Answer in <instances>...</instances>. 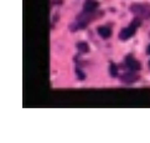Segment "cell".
<instances>
[{
    "label": "cell",
    "instance_id": "obj_1",
    "mask_svg": "<svg viewBox=\"0 0 150 143\" xmlns=\"http://www.w3.org/2000/svg\"><path fill=\"white\" fill-rule=\"evenodd\" d=\"M139 26H140V19H134V20L132 21V24L128 26V28H124V29L120 31L119 39L123 40V41L130 39L132 36L135 34V30H137V28H139Z\"/></svg>",
    "mask_w": 150,
    "mask_h": 143
},
{
    "label": "cell",
    "instance_id": "obj_2",
    "mask_svg": "<svg viewBox=\"0 0 150 143\" xmlns=\"http://www.w3.org/2000/svg\"><path fill=\"white\" fill-rule=\"evenodd\" d=\"M130 10L137 14L138 16H143V18H150V6L148 5H143V4H134L130 6Z\"/></svg>",
    "mask_w": 150,
    "mask_h": 143
},
{
    "label": "cell",
    "instance_id": "obj_3",
    "mask_svg": "<svg viewBox=\"0 0 150 143\" xmlns=\"http://www.w3.org/2000/svg\"><path fill=\"white\" fill-rule=\"evenodd\" d=\"M124 61H125V66L129 68L130 71H138V70L142 68L140 62H139L138 60H135V57H134L133 55H128Z\"/></svg>",
    "mask_w": 150,
    "mask_h": 143
},
{
    "label": "cell",
    "instance_id": "obj_4",
    "mask_svg": "<svg viewBox=\"0 0 150 143\" xmlns=\"http://www.w3.org/2000/svg\"><path fill=\"white\" fill-rule=\"evenodd\" d=\"M120 78L124 83H133V82H135L138 80L139 76L134 72H127V73H123V75L120 76Z\"/></svg>",
    "mask_w": 150,
    "mask_h": 143
},
{
    "label": "cell",
    "instance_id": "obj_5",
    "mask_svg": "<svg viewBox=\"0 0 150 143\" xmlns=\"http://www.w3.org/2000/svg\"><path fill=\"white\" fill-rule=\"evenodd\" d=\"M97 8H98V1H96V0H86L83 6L86 13H93Z\"/></svg>",
    "mask_w": 150,
    "mask_h": 143
},
{
    "label": "cell",
    "instance_id": "obj_6",
    "mask_svg": "<svg viewBox=\"0 0 150 143\" xmlns=\"http://www.w3.org/2000/svg\"><path fill=\"white\" fill-rule=\"evenodd\" d=\"M97 31H98L100 38H103V39H108L112 36V30H110V28H108V26H99L97 29Z\"/></svg>",
    "mask_w": 150,
    "mask_h": 143
},
{
    "label": "cell",
    "instance_id": "obj_7",
    "mask_svg": "<svg viewBox=\"0 0 150 143\" xmlns=\"http://www.w3.org/2000/svg\"><path fill=\"white\" fill-rule=\"evenodd\" d=\"M76 47H77V50H78V51L83 52V54H86V52H88V51H89V46H88L87 42H84V41H79V42H77Z\"/></svg>",
    "mask_w": 150,
    "mask_h": 143
},
{
    "label": "cell",
    "instance_id": "obj_8",
    "mask_svg": "<svg viewBox=\"0 0 150 143\" xmlns=\"http://www.w3.org/2000/svg\"><path fill=\"white\" fill-rule=\"evenodd\" d=\"M86 23H83V21H79V23H74L72 24L71 26H69V29H71V31H76V30H81V29H84L86 28Z\"/></svg>",
    "mask_w": 150,
    "mask_h": 143
},
{
    "label": "cell",
    "instance_id": "obj_9",
    "mask_svg": "<svg viewBox=\"0 0 150 143\" xmlns=\"http://www.w3.org/2000/svg\"><path fill=\"white\" fill-rule=\"evenodd\" d=\"M109 71H110V76H112V77H117V76H118V67H117V65H115L114 62L110 63Z\"/></svg>",
    "mask_w": 150,
    "mask_h": 143
},
{
    "label": "cell",
    "instance_id": "obj_10",
    "mask_svg": "<svg viewBox=\"0 0 150 143\" xmlns=\"http://www.w3.org/2000/svg\"><path fill=\"white\" fill-rule=\"evenodd\" d=\"M76 73H77V77L79 78V80H84V75H83V72L81 71V70H78V68H77V70H76Z\"/></svg>",
    "mask_w": 150,
    "mask_h": 143
},
{
    "label": "cell",
    "instance_id": "obj_11",
    "mask_svg": "<svg viewBox=\"0 0 150 143\" xmlns=\"http://www.w3.org/2000/svg\"><path fill=\"white\" fill-rule=\"evenodd\" d=\"M146 52H148V55H150V45H149V47H148V50H146Z\"/></svg>",
    "mask_w": 150,
    "mask_h": 143
}]
</instances>
